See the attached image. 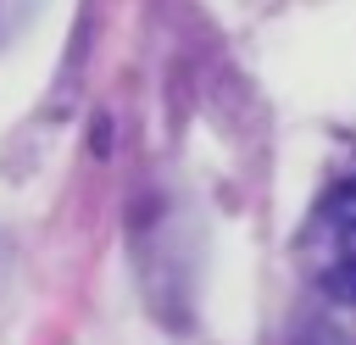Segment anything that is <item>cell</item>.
<instances>
[{"label": "cell", "instance_id": "6da1fadb", "mask_svg": "<svg viewBox=\"0 0 356 345\" xmlns=\"http://www.w3.org/2000/svg\"><path fill=\"white\" fill-rule=\"evenodd\" d=\"M300 267L328 300L356 306V178L334 184L312 206L300 228Z\"/></svg>", "mask_w": 356, "mask_h": 345}]
</instances>
